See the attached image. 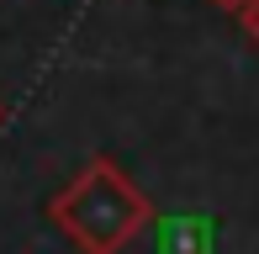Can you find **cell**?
Returning a JSON list of instances; mask_svg holds the SVG:
<instances>
[{
    "instance_id": "1",
    "label": "cell",
    "mask_w": 259,
    "mask_h": 254,
    "mask_svg": "<svg viewBox=\"0 0 259 254\" xmlns=\"http://www.w3.org/2000/svg\"><path fill=\"white\" fill-rule=\"evenodd\" d=\"M48 223L79 254H122L154 223V201L111 154H96L48 196Z\"/></svg>"
},
{
    "instance_id": "3",
    "label": "cell",
    "mask_w": 259,
    "mask_h": 254,
    "mask_svg": "<svg viewBox=\"0 0 259 254\" xmlns=\"http://www.w3.org/2000/svg\"><path fill=\"white\" fill-rule=\"evenodd\" d=\"M211 6H217V11H228V16H238V11L249 6V0H211Z\"/></svg>"
},
{
    "instance_id": "2",
    "label": "cell",
    "mask_w": 259,
    "mask_h": 254,
    "mask_svg": "<svg viewBox=\"0 0 259 254\" xmlns=\"http://www.w3.org/2000/svg\"><path fill=\"white\" fill-rule=\"evenodd\" d=\"M233 21L243 27V37H249V43H259V0H249V6H243Z\"/></svg>"
},
{
    "instance_id": "4",
    "label": "cell",
    "mask_w": 259,
    "mask_h": 254,
    "mask_svg": "<svg viewBox=\"0 0 259 254\" xmlns=\"http://www.w3.org/2000/svg\"><path fill=\"white\" fill-rule=\"evenodd\" d=\"M0 127H6V101H0Z\"/></svg>"
}]
</instances>
